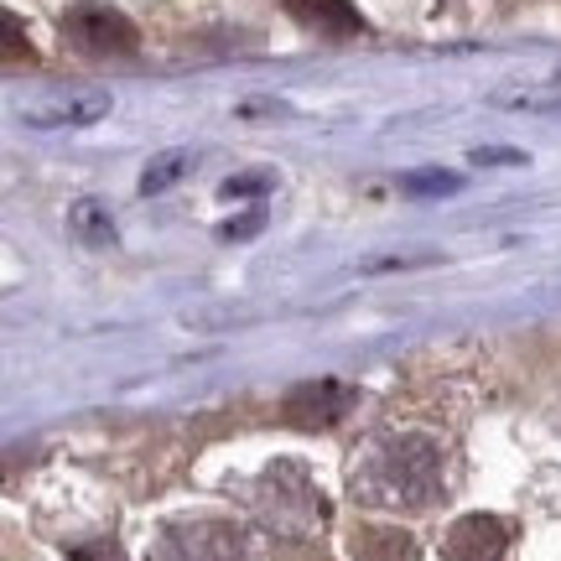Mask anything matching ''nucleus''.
Returning <instances> with one entry per match:
<instances>
[{
	"mask_svg": "<svg viewBox=\"0 0 561 561\" xmlns=\"http://www.w3.org/2000/svg\"><path fill=\"white\" fill-rule=\"evenodd\" d=\"M354 557L359 561H416V546L401 530H359L354 536Z\"/></svg>",
	"mask_w": 561,
	"mask_h": 561,
	"instance_id": "nucleus-8",
	"label": "nucleus"
},
{
	"mask_svg": "<svg viewBox=\"0 0 561 561\" xmlns=\"http://www.w3.org/2000/svg\"><path fill=\"white\" fill-rule=\"evenodd\" d=\"M32 62V42H21V21L16 11H5V62Z\"/></svg>",
	"mask_w": 561,
	"mask_h": 561,
	"instance_id": "nucleus-13",
	"label": "nucleus"
},
{
	"mask_svg": "<svg viewBox=\"0 0 561 561\" xmlns=\"http://www.w3.org/2000/svg\"><path fill=\"white\" fill-rule=\"evenodd\" d=\"M62 42H73L89 58H125V53H136L140 32L110 5H73L62 16Z\"/></svg>",
	"mask_w": 561,
	"mask_h": 561,
	"instance_id": "nucleus-3",
	"label": "nucleus"
},
{
	"mask_svg": "<svg viewBox=\"0 0 561 561\" xmlns=\"http://www.w3.org/2000/svg\"><path fill=\"white\" fill-rule=\"evenodd\" d=\"M504 541H510V530L500 520H489V515H468L447 530V557L453 561H500L504 557Z\"/></svg>",
	"mask_w": 561,
	"mask_h": 561,
	"instance_id": "nucleus-5",
	"label": "nucleus"
},
{
	"mask_svg": "<svg viewBox=\"0 0 561 561\" xmlns=\"http://www.w3.org/2000/svg\"><path fill=\"white\" fill-rule=\"evenodd\" d=\"M110 115V94H73L58 104H37V110H21V121L37 125V130H73V125H94Z\"/></svg>",
	"mask_w": 561,
	"mask_h": 561,
	"instance_id": "nucleus-6",
	"label": "nucleus"
},
{
	"mask_svg": "<svg viewBox=\"0 0 561 561\" xmlns=\"http://www.w3.org/2000/svg\"><path fill=\"white\" fill-rule=\"evenodd\" d=\"M348 401H354V396H348L339 380H318V385H297L280 411H286L291 426H333V421L348 411Z\"/></svg>",
	"mask_w": 561,
	"mask_h": 561,
	"instance_id": "nucleus-4",
	"label": "nucleus"
},
{
	"mask_svg": "<svg viewBox=\"0 0 561 561\" xmlns=\"http://www.w3.org/2000/svg\"><path fill=\"white\" fill-rule=\"evenodd\" d=\"M286 11H291L301 26L322 32V37H354V32H364L359 11H354L348 0H286Z\"/></svg>",
	"mask_w": 561,
	"mask_h": 561,
	"instance_id": "nucleus-7",
	"label": "nucleus"
},
{
	"mask_svg": "<svg viewBox=\"0 0 561 561\" xmlns=\"http://www.w3.org/2000/svg\"><path fill=\"white\" fill-rule=\"evenodd\" d=\"M261 224H265V214H261V208H255V214H244V219L224 224L219 234H224V240H250V234H255V229H261Z\"/></svg>",
	"mask_w": 561,
	"mask_h": 561,
	"instance_id": "nucleus-15",
	"label": "nucleus"
},
{
	"mask_svg": "<svg viewBox=\"0 0 561 561\" xmlns=\"http://www.w3.org/2000/svg\"><path fill=\"white\" fill-rule=\"evenodd\" d=\"M151 561H250V541L234 525L182 520V525H167L157 536Z\"/></svg>",
	"mask_w": 561,
	"mask_h": 561,
	"instance_id": "nucleus-2",
	"label": "nucleus"
},
{
	"mask_svg": "<svg viewBox=\"0 0 561 561\" xmlns=\"http://www.w3.org/2000/svg\"><path fill=\"white\" fill-rule=\"evenodd\" d=\"M68 557H73V561H121V551H115V546H110V551H104V546H100V551H89V546H73Z\"/></svg>",
	"mask_w": 561,
	"mask_h": 561,
	"instance_id": "nucleus-16",
	"label": "nucleus"
},
{
	"mask_svg": "<svg viewBox=\"0 0 561 561\" xmlns=\"http://www.w3.org/2000/svg\"><path fill=\"white\" fill-rule=\"evenodd\" d=\"M401 187H405V193H421V198H432V193H458V178H453V172H411Z\"/></svg>",
	"mask_w": 561,
	"mask_h": 561,
	"instance_id": "nucleus-11",
	"label": "nucleus"
},
{
	"mask_svg": "<svg viewBox=\"0 0 561 561\" xmlns=\"http://www.w3.org/2000/svg\"><path fill=\"white\" fill-rule=\"evenodd\" d=\"M68 224H73V234L89 244H110L115 240V214L104 208L100 198H79L73 208H68Z\"/></svg>",
	"mask_w": 561,
	"mask_h": 561,
	"instance_id": "nucleus-9",
	"label": "nucleus"
},
{
	"mask_svg": "<svg viewBox=\"0 0 561 561\" xmlns=\"http://www.w3.org/2000/svg\"><path fill=\"white\" fill-rule=\"evenodd\" d=\"M354 494L390 510H421L442 494V453L426 437H390L380 442L354 473Z\"/></svg>",
	"mask_w": 561,
	"mask_h": 561,
	"instance_id": "nucleus-1",
	"label": "nucleus"
},
{
	"mask_svg": "<svg viewBox=\"0 0 561 561\" xmlns=\"http://www.w3.org/2000/svg\"><path fill=\"white\" fill-rule=\"evenodd\" d=\"M265 187H271V178H265V172H244V178L224 182V198H229V203H234V198H261Z\"/></svg>",
	"mask_w": 561,
	"mask_h": 561,
	"instance_id": "nucleus-12",
	"label": "nucleus"
},
{
	"mask_svg": "<svg viewBox=\"0 0 561 561\" xmlns=\"http://www.w3.org/2000/svg\"><path fill=\"white\" fill-rule=\"evenodd\" d=\"M473 161H479V167H520V151H504V146H479V151H473Z\"/></svg>",
	"mask_w": 561,
	"mask_h": 561,
	"instance_id": "nucleus-14",
	"label": "nucleus"
},
{
	"mask_svg": "<svg viewBox=\"0 0 561 561\" xmlns=\"http://www.w3.org/2000/svg\"><path fill=\"white\" fill-rule=\"evenodd\" d=\"M187 172H193V151H161V157L140 172V193H146V198H151V193H167V187L182 182Z\"/></svg>",
	"mask_w": 561,
	"mask_h": 561,
	"instance_id": "nucleus-10",
	"label": "nucleus"
}]
</instances>
